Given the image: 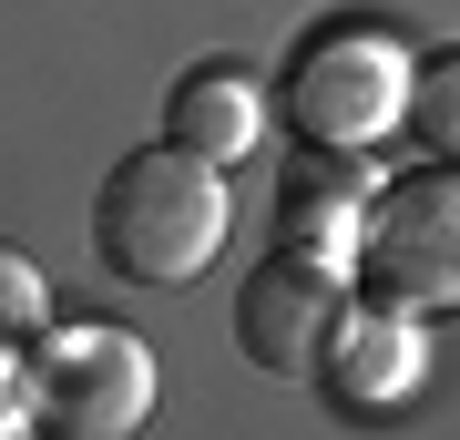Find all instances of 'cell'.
<instances>
[{"label":"cell","instance_id":"11","mask_svg":"<svg viewBox=\"0 0 460 440\" xmlns=\"http://www.w3.org/2000/svg\"><path fill=\"white\" fill-rule=\"evenodd\" d=\"M31 420H41V379H31V359H21V348H0V440L31 430Z\"/></svg>","mask_w":460,"mask_h":440},{"label":"cell","instance_id":"4","mask_svg":"<svg viewBox=\"0 0 460 440\" xmlns=\"http://www.w3.org/2000/svg\"><path fill=\"white\" fill-rule=\"evenodd\" d=\"M41 379V420L62 440H123L154 409V348L133 328H51L31 348Z\"/></svg>","mask_w":460,"mask_h":440},{"label":"cell","instance_id":"8","mask_svg":"<svg viewBox=\"0 0 460 440\" xmlns=\"http://www.w3.org/2000/svg\"><path fill=\"white\" fill-rule=\"evenodd\" d=\"M277 236L287 246H307V256H328V266H358V236H368V205L348 195V184H307L287 215H277Z\"/></svg>","mask_w":460,"mask_h":440},{"label":"cell","instance_id":"3","mask_svg":"<svg viewBox=\"0 0 460 440\" xmlns=\"http://www.w3.org/2000/svg\"><path fill=\"white\" fill-rule=\"evenodd\" d=\"M358 277L389 297V308H460V164L440 154L429 175H399L389 195L368 205L358 236Z\"/></svg>","mask_w":460,"mask_h":440},{"label":"cell","instance_id":"2","mask_svg":"<svg viewBox=\"0 0 460 440\" xmlns=\"http://www.w3.org/2000/svg\"><path fill=\"white\" fill-rule=\"evenodd\" d=\"M410 51L389 21H328L287 62V123L317 154H368L389 123H410Z\"/></svg>","mask_w":460,"mask_h":440},{"label":"cell","instance_id":"7","mask_svg":"<svg viewBox=\"0 0 460 440\" xmlns=\"http://www.w3.org/2000/svg\"><path fill=\"white\" fill-rule=\"evenodd\" d=\"M164 144L205 154V164H246L266 144V82L246 62H195L164 103Z\"/></svg>","mask_w":460,"mask_h":440},{"label":"cell","instance_id":"1","mask_svg":"<svg viewBox=\"0 0 460 440\" xmlns=\"http://www.w3.org/2000/svg\"><path fill=\"white\" fill-rule=\"evenodd\" d=\"M235 226V195H226V164L205 154H123L93 195V246L113 277H144V287H184L215 266V246Z\"/></svg>","mask_w":460,"mask_h":440},{"label":"cell","instance_id":"5","mask_svg":"<svg viewBox=\"0 0 460 440\" xmlns=\"http://www.w3.org/2000/svg\"><path fill=\"white\" fill-rule=\"evenodd\" d=\"M338 318H348V277H338L328 256H307V246L266 256L256 277H246V297H235V338H246V359L277 369V379H317Z\"/></svg>","mask_w":460,"mask_h":440},{"label":"cell","instance_id":"10","mask_svg":"<svg viewBox=\"0 0 460 440\" xmlns=\"http://www.w3.org/2000/svg\"><path fill=\"white\" fill-rule=\"evenodd\" d=\"M41 328H51V287H41V266L21 256V246H0V348H41Z\"/></svg>","mask_w":460,"mask_h":440},{"label":"cell","instance_id":"6","mask_svg":"<svg viewBox=\"0 0 460 440\" xmlns=\"http://www.w3.org/2000/svg\"><path fill=\"white\" fill-rule=\"evenodd\" d=\"M317 390H328L348 420H368V409H399L420 390V328L410 308H348L338 318V338H328V359H317Z\"/></svg>","mask_w":460,"mask_h":440},{"label":"cell","instance_id":"9","mask_svg":"<svg viewBox=\"0 0 460 440\" xmlns=\"http://www.w3.org/2000/svg\"><path fill=\"white\" fill-rule=\"evenodd\" d=\"M410 133H420L429 154H450V164H460V51L410 72Z\"/></svg>","mask_w":460,"mask_h":440}]
</instances>
